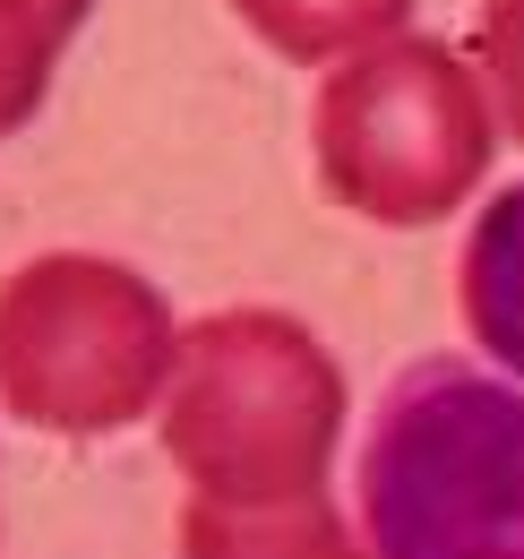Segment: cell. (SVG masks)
<instances>
[{"instance_id": "277c9868", "label": "cell", "mask_w": 524, "mask_h": 559, "mask_svg": "<svg viewBox=\"0 0 524 559\" xmlns=\"http://www.w3.org/2000/svg\"><path fill=\"white\" fill-rule=\"evenodd\" d=\"M310 146L335 207L370 224H439L490 173V104L448 44L395 35L344 61L310 104Z\"/></svg>"}, {"instance_id": "6da1fadb", "label": "cell", "mask_w": 524, "mask_h": 559, "mask_svg": "<svg viewBox=\"0 0 524 559\" xmlns=\"http://www.w3.org/2000/svg\"><path fill=\"white\" fill-rule=\"evenodd\" d=\"M344 370L284 310H215L172 353L164 456L206 508H301L327 490Z\"/></svg>"}, {"instance_id": "3957f363", "label": "cell", "mask_w": 524, "mask_h": 559, "mask_svg": "<svg viewBox=\"0 0 524 559\" xmlns=\"http://www.w3.org/2000/svg\"><path fill=\"white\" fill-rule=\"evenodd\" d=\"M164 293L95 250L26 259L0 284V405L61 439H104L172 388Z\"/></svg>"}, {"instance_id": "8992f818", "label": "cell", "mask_w": 524, "mask_h": 559, "mask_svg": "<svg viewBox=\"0 0 524 559\" xmlns=\"http://www.w3.org/2000/svg\"><path fill=\"white\" fill-rule=\"evenodd\" d=\"M181 559H361L327 499L301 508H206L181 516Z\"/></svg>"}, {"instance_id": "9c48e42d", "label": "cell", "mask_w": 524, "mask_h": 559, "mask_svg": "<svg viewBox=\"0 0 524 559\" xmlns=\"http://www.w3.org/2000/svg\"><path fill=\"white\" fill-rule=\"evenodd\" d=\"M473 78L490 86L508 139L524 146V0H481V35H473Z\"/></svg>"}, {"instance_id": "52a82bcc", "label": "cell", "mask_w": 524, "mask_h": 559, "mask_svg": "<svg viewBox=\"0 0 524 559\" xmlns=\"http://www.w3.org/2000/svg\"><path fill=\"white\" fill-rule=\"evenodd\" d=\"M241 26L284 61H335V52H379L395 44L413 0H233Z\"/></svg>"}, {"instance_id": "5b68a950", "label": "cell", "mask_w": 524, "mask_h": 559, "mask_svg": "<svg viewBox=\"0 0 524 559\" xmlns=\"http://www.w3.org/2000/svg\"><path fill=\"white\" fill-rule=\"evenodd\" d=\"M464 328L490 361L524 370V181L499 190L464 233V267H456Z\"/></svg>"}, {"instance_id": "7a4b0ae2", "label": "cell", "mask_w": 524, "mask_h": 559, "mask_svg": "<svg viewBox=\"0 0 524 559\" xmlns=\"http://www.w3.org/2000/svg\"><path fill=\"white\" fill-rule=\"evenodd\" d=\"M370 559H524V388L413 361L361 448Z\"/></svg>"}, {"instance_id": "ba28073f", "label": "cell", "mask_w": 524, "mask_h": 559, "mask_svg": "<svg viewBox=\"0 0 524 559\" xmlns=\"http://www.w3.org/2000/svg\"><path fill=\"white\" fill-rule=\"evenodd\" d=\"M95 0H0V139L35 121L44 86H52V61L78 35Z\"/></svg>"}]
</instances>
